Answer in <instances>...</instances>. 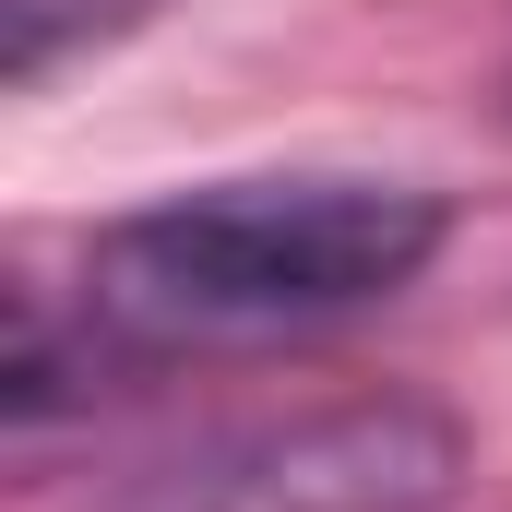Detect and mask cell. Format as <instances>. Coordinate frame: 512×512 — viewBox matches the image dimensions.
<instances>
[{
  "label": "cell",
  "instance_id": "2",
  "mask_svg": "<svg viewBox=\"0 0 512 512\" xmlns=\"http://www.w3.org/2000/svg\"><path fill=\"white\" fill-rule=\"evenodd\" d=\"M465 489V417L429 393H334L203 429L167 465H131L96 512H441Z\"/></svg>",
  "mask_w": 512,
  "mask_h": 512
},
{
  "label": "cell",
  "instance_id": "1",
  "mask_svg": "<svg viewBox=\"0 0 512 512\" xmlns=\"http://www.w3.org/2000/svg\"><path fill=\"white\" fill-rule=\"evenodd\" d=\"M441 251V203L417 179H203L120 227H96L72 334L96 358H215V346H298L405 298Z\"/></svg>",
  "mask_w": 512,
  "mask_h": 512
},
{
  "label": "cell",
  "instance_id": "3",
  "mask_svg": "<svg viewBox=\"0 0 512 512\" xmlns=\"http://www.w3.org/2000/svg\"><path fill=\"white\" fill-rule=\"evenodd\" d=\"M131 12H155V0H0V72L36 84L72 36H108V24H131Z\"/></svg>",
  "mask_w": 512,
  "mask_h": 512
}]
</instances>
